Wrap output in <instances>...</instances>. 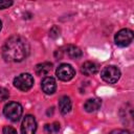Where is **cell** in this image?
Wrapping results in <instances>:
<instances>
[{"label":"cell","instance_id":"obj_1","mask_svg":"<svg viewBox=\"0 0 134 134\" xmlns=\"http://www.w3.org/2000/svg\"><path fill=\"white\" fill-rule=\"evenodd\" d=\"M2 57L7 62H21L29 52V46L26 40L20 36L8 38L2 47Z\"/></svg>","mask_w":134,"mask_h":134},{"label":"cell","instance_id":"obj_2","mask_svg":"<svg viewBox=\"0 0 134 134\" xmlns=\"http://www.w3.org/2000/svg\"><path fill=\"white\" fill-rule=\"evenodd\" d=\"M23 109L22 106L17 102H9L7 103L3 108V114L6 118H8L12 121H17L22 116Z\"/></svg>","mask_w":134,"mask_h":134},{"label":"cell","instance_id":"obj_3","mask_svg":"<svg viewBox=\"0 0 134 134\" xmlns=\"http://www.w3.org/2000/svg\"><path fill=\"white\" fill-rule=\"evenodd\" d=\"M100 76H102V79L106 83H108V84H114L120 77V70L116 66L109 65V66H106L102 70Z\"/></svg>","mask_w":134,"mask_h":134},{"label":"cell","instance_id":"obj_4","mask_svg":"<svg viewBox=\"0 0 134 134\" xmlns=\"http://www.w3.org/2000/svg\"><path fill=\"white\" fill-rule=\"evenodd\" d=\"M34 85V79L29 73H21L14 79V86L21 91H28Z\"/></svg>","mask_w":134,"mask_h":134},{"label":"cell","instance_id":"obj_5","mask_svg":"<svg viewBox=\"0 0 134 134\" xmlns=\"http://www.w3.org/2000/svg\"><path fill=\"white\" fill-rule=\"evenodd\" d=\"M114 41H115V44L117 46L126 47V46L130 45L131 42L133 41V31L131 29H128V28L120 29L119 31H117L115 34Z\"/></svg>","mask_w":134,"mask_h":134},{"label":"cell","instance_id":"obj_6","mask_svg":"<svg viewBox=\"0 0 134 134\" xmlns=\"http://www.w3.org/2000/svg\"><path fill=\"white\" fill-rule=\"evenodd\" d=\"M75 74V71L73 69V67L69 64H61L55 71V75L59 80L67 82L70 81Z\"/></svg>","mask_w":134,"mask_h":134},{"label":"cell","instance_id":"obj_7","mask_svg":"<svg viewBox=\"0 0 134 134\" xmlns=\"http://www.w3.org/2000/svg\"><path fill=\"white\" fill-rule=\"evenodd\" d=\"M37 130V121L32 115H25L21 124V134H35Z\"/></svg>","mask_w":134,"mask_h":134},{"label":"cell","instance_id":"obj_8","mask_svg":"<svg viewBox=\"0 0 134 134\" xmlns=\"http://www.w3.org/2000/svg\"><path fill=\"white\" fill-rule=\"evenodd\" d=\"M41 87H42V90L46 94H52L55 91V89H57V83H55L53 77L46 76V77H44L42 80Z\"/></svg>","mask_w":134,"mask_h":134},{"label":"cell","instance_id":"obj_9","mask_svg":"<svg viewBox=\"0 0 134 134\" xmlns=\"http://www.w3.org/2000/svg\"><path fill=\"white\" fill-rule=\"evenodd\" d=\"M59 109L62 114H67L71 110V100L67 95L60 97L59 99Z\"/></svg>","mask_w":134,"mask_h":134},{"label":"cell","instance_id":"obj_10","mask_svg":"<svg viewBox=\"0 0 134 134\" xmlns=\"http://www.w3.org/2000/svg\"><path fill=\"white\" fill-rule=\"evenodd\" d=\"M81 71H82V73H84L85 75H92V74L96 73V71H97V66H96L95 63L88 61V62H85V63L82 65Z\"/></svg>","mask_w":134,"mask_h":134},{"label":"cell","instance_id":"obj_11","mask_svg":"<svg viewBox=\"0 0 134 134\" xmlns=\"http://www.w3.org/2000/svg\"><path fill=\"white\" fill-rule=\"evenodd\" d=\"M100 100L97 98H90L87 99L86 103L84 104V109L87 112H94L96 110H98V108L100 107Z\"/></svg>","mask_w":134,"mask_h":134},{"label":"cell","instance_id":"obj_12","mask_svg":"<svg viewBox=\"0 0 134 134\" xmlns=\"http://www.w3.org/2000/svg\"><path fill=\"white\" fill-rule=\"evenodd\" d=\"M51 69H52V64L49 62H44V63L38 64L35 70L38 75H46L51 71Z\"/></svg>","mask_w":134,"mask_h":134},{"label":"cell","instance_id":"obj_13","mask_svg":"<svg viewBox=\"0 0 134 134\" xmlns=\"http://www.w3.org/2000/svg\"><path fill=\"white\" fill-rule=\"evenodd\" d=\"M67 54L71 59H79L82 57V50L74 45H69L67 47Z\"/></svg>","mask_w":134,"mask_h":134},{"label":"cell","instance_id":"obj_14","mask_svg":"<svg viewBox=\"0 0 134 134\" xmlns=\"http://www.w3.org/2000/svg\"><path fill=\"white\" fill-rule=\"evenodd\" d=\"M45 130L48 133H57L60 130V124L59 122H52V124H47L45 126Z\"/></svg>","mask_w":134,"mask_h":134},{"label":"cell","instance_id":"obj_15","mask_svg":"<svg viewBox=\"0 0 134 134\" xmlns=\"http://www.w3.org/2000/svg\"><path fill=\"white\" fill-rule=\"evenodd\" d=\"M8 96H9L8 91L5 88H0V102L6 100L8 98Z\"/></svg>","mask_w":134,"mask_h":134},{"label":"cell","instance_id":"obj_16","mask_svg":"<svg viewBox=\"0 0 134 134\" xmlns=\"http://www.w3.org/2000/svg\"><path fill=\"white\" fill-rule=\"evenodd\" d=\"M3 134H17V131L15 128L10 127V126H4L3 130H2Z\"/></svg>","mask_w":134,"mask_h":134},{"label":"cell","instance_id":"obj_17","mask_svg":"<svg viewBox=\"0 0 134 134\" xmlns=\"http://www.w3.org/2000/svg\"><path fill=\"white\" fill-rule=\"evenodd\" d=\"M108 134H132L131 132H129L128 130H122V129H116L113 130L111 132H109Z\"/></svg>","mask_w":134,"mask_h":134},{"label":"cell","instance_id":"obj_18","mask_svg":"<svg viewBox=\"0 0 134 134\" xmlns=\"http://www.w3.org/2000/svg\"><path fill=\"white\" fill-rule=\"evenodd\" d=\"M12 4H13V1H5V0H2V1H0V9L7 8V7H9Z\"/></svg>","mask_w":134,"mask_h":134},{"label":"cell","instance_id":"obj_19","mask_svg":"<svg viewBox=\"0 0 134 134\" xmlns=\"http://www.w3.org/2000/svg\"><path fill=\"white\" fill-rule=\"evenodd\" d=\"M1 27H2V23H1V21H0V30H1Z\"/></svg>","mask_w":134,"mask_h":134}]
</instances>
